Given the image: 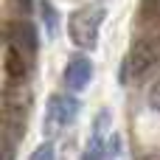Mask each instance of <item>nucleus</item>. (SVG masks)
Here are the masks:
<instances>
[{
    "label": "nucleus",
    "instance_id": "nucleus-1",
    "mask_svg": "<svg viewBox=\"0 0 160 160\" xmlns=\"http://www.w3.org/2000/svg\"><path fill=\"white\" fill-rule=\"evenodd\" d=\"M22 84L25 82H11L3 96V160H14V152L25 135L31 93Z\"/></svg>",
    "mask_w": 160,
    "mask_h": 160
},
{
    "label": "nucleus",
    "instance_id": "nucleus-2",
    "mask_svg": "<svg viewBox=\"0 0 160 160\" xmlns=\"http://www.w3.org/2000/svg\"><path fill=\"white\" fill-rule=\"evenodd\" d=\"M104 17H107V8L101 3L76 8L68 17V37H70V42L76 48H82V51H93L98 45V31H101Z\"/></svg>",
    "mask_w": 160,
    "mask_h": 160
},
{
    "label": "nucleus",
    "instance_id": "nucleus-3",
    "mask_svg": "<svg viewBox=\"0 0 160 160\" xmlns=\"http://www.w3.org/2000/svg\"><path fill=\"white\" fill-rule=\"evenodd\" d=\"M158 62H160V45L152 39V37H138V39L132 42V48L127 51V56H124L121 82H124V84L141 82Z\"/></svg>",
    "mask_w": 160,
    "mask_h": 160
},
{
    "label": "nucleus",
    "instance_id": "nucleus-4",
    "mask_svg": "<svg viewBox=\"0 0 160 160\" xmlns=\"http://www.w3.org/2000/svg\"><path fill=\"white\" fill-rule=\"evenodd\" d=\"M79 115V98L65 96V93H53L45 104V132L56 135L62 129H68Z\"/></svg>",
    "mask_w": 160,
    "mask_h": 160
},
{
    "label": "nucleus",
    "instance_id": "nucleus-5",
    "mask_svg": "<svg viewBox=\"0 0 160 160\" xmlns=\"http://www.w3.org/2000/svg\"><path fill=\"white\" fill-rule=\"evenodd\" d=\"M6 45L25 53L28 59L37 56V48H39V37H37V28L25 20H14V22H6Z\"/></svg>",
    "mask_w": 160,
    "mask_h": 160
},
{
    "label": "nucleus",
    "instance_id": "nucleus-6",
    "mask_svg": "<svg viewBox=\"0 0 160 160\" xmlns=\"http://www.w3.org/2000/svg\"><path fill=\"white\" fill-rule=\"evenodd\" d=\"M107 127H110V110H101L93 121V132L90 141L84 146L82 160H104L107 158Z\"/></svg>",
    "mask_w": 160,
    "mask_h": 160
},
{
    "label": "nucleus",
    "instance_id": "nucleus-7",
    "mask_svg": "<svg viewBox=\"0 0 160 160\" xmlns=\"http://www.w3.org/2000/svg\"><path fill=\"white\" fill-rule=\"evenodd\" d=\"M90 79H93V62L87 56H82V53L70 56V62L65 68V84L70 90H84L90 84Z\"/></svg>",
    "mask_w": 160,
    "mask_h": 160
},
{
    "label": "nucleus",
    "instance_id": "nucleus-8",
    "mask_svg": "<svg viewBox=\"0 0 160 160\" xmlns=\"http://www.w3.org/2000/svg\"><path fill=\"white\" fill-rule=\"evenodd\" d=\"M31 62H34V59H28L25 53H20V51H14V48L6 45L3 68H6V76H8L11 82H25L28 73H31Z\"/></svg>",
    "mask_w": 160,
    "mask_h": 160
},
{
    "label": "nucleus",
    "instance_id": "nucleus-9",
    "mask_svg": "<svg viewBox=\"0 0 160 160\" xmlns=\"http://www.w3.org/2000/svg\"><path fill=\"white\" fill-rule=\"evenodd\" d=\"M39 17H42L45 34H48V37H56V31H59V17H56V8L51 6V0H39Z\"/></svg>",
    "mask_w": 160,
    "mask_h": 160
},
{
    "label": "nucleus",
    "instance_id": "nucleus-10",
    "mask_svg": "<svg viewBox=\"0 0 160 160\" xmlns=\"http://www.w3.org/2000/svg\"><path fill=\"white\" fill-rule=\"evenodd\" d=\"M141 20L143 22H160V0H141Z\"/></svg>",
    "mask_w": 160,
    "mask_h": 160
},
{
    "label": "nucleus",
    "instance_id": "nucleus-11",
    "mask_svg": "<svg viewBox=\"0 0 160 160\" xmlns=\"http://www.w3.org/2000/svg\"><path fill=\"white\" fill-rule=\"evenodd\" d=\"M28 160H56V155H53V143H51V141L39 143V146L31 152V158H28Z\"/></svg>",
    "mask_w": 160,
    "mask_h": 160
},
{
    "label": "nucleus",
    "instance_id": "nucleus-12",
    "mask_svg": "<svg viewBox=\"0 0 160 160\" xmlns=\"http://www.w3.org/2000/svg\"><path fill=\"white\" fill-rule=\"evenodd\" d=\"M149 107L155 112H160V79L152 84V90H149Z\"/></svg>",
    "mask_w": 160,
    "mask_h": 160
},
{
    "label": "nucleus",
    "instance_id": "nucleus-13",
    "mask_svg": "<svg viewBox=\"0 0 160 160\" xmlns=\"http://www.w3.org/2000/svg\"><path fill=\"white\" fill-rule=\"evenodd\" d=\"M14 3H17L20 11H31V3H34V0H14Z\"/></svg>",
    "mask_w": 160,
    "mask_h": 160
}]
</instances>
